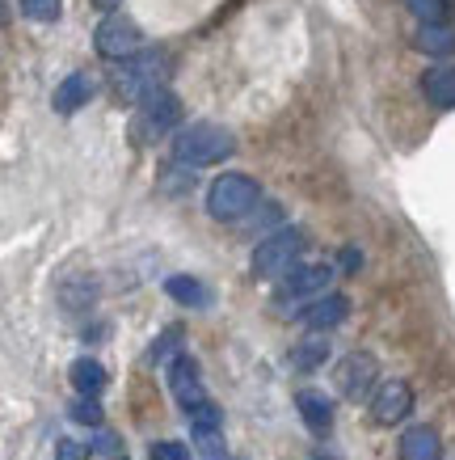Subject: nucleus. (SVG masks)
I'll return each mask as SVG.
<instances>
[{
	"label": "nucleus",
	"instance_id": "f257e3e1",
	"mask_svg": "<svg viewBox=\"0 0 455 460\" xmlns=\"http://www.w3.org/2000/svg\"><path fill=\"white\" fill-rule=\"evenodd\" d=\"M169 389L178 397L190 431H223V410L211 402V393L203 389L198 363H194L190 355H178V359L169 363Z\"/></svg>",
	"mask_w": 455,
	"mask_h": 460
},
{
	"label": "nucleus",
	"instance_id": "f03ea898",
	"mask_svg": "<svg viewBox=\"0 0 455 460\" xmlns=\"http://www.w3.org/2000/svg\"><path fill=\"white\" fill-rule=\"evenodd\" d=\"M236 153V140L228 127L215 123H190L173 136V161L181 169H203V165H220L223 156Z\"/></svg>",
	"mask_w": 455,
	"mask_h": 460
},
{
	"label": "nucleus",
	"instance_id": "7ed1b4c3",
	"mask_svg": "<svg viewBox=\"0 0 455 460\" xmlns=\"http://www.w3.org/2000/svg\"><path fill=\"white\" fill-rule=\"evenodd\" d=\"M262 203V186L249 173H220L207 190V211L215 220H245Z\"/></svg>",
	"mask_w": 455,
	"mask_h": 460
},
{
	"label": "nucleus",
	"instance_id": "20e7f679",
	"mask_svg": "<svg viewBox=\"0 0 455 460\" xmlns=\"http://www.w3.org/2000/svg\"><path fill=\"white\" fill-rule=\"evenodd\" d=\"M303 245H308V233H303V228H278V233H270V237L258 241V250H253V262H249V270H253L258 279L287 275L291 266H300Z\"/></svg>",
	"mask_w": 455,
	"mask_h": 460
},
{
	"label": "nucleus",
	"instance_id": "39448f33",
	"mask_svg": "<svg viewBox=\"0 0 455 460\" xmlns=\"http://www.w3.org/2000/svg\"><path fill=\"white\" fill-rule=\"evenodd\" d=\"M165 68H169L165 51H139L136 59H127L123 68L114 72V93H118L123 102H144L148 93L161 89Z\"/></svg>",
	"mask_w": 455,
	"mask_h": 460
},
{
	"label": "nucleus",
	"instance_id": "423d86ee",
	"mask_svg": "<svg viewBox=\"0 0 455 460\" xmlns=\"http://www.w3.org/2000/svg\"><path fill=\"white\" fill-rule=\"evenodd\" d=\"M178 123H181V102L169 89H156V93H148V98L139 102L136 119H131V136L139 144H152V140H161V136H169Z\"/></svg>",
	"mask_w": 455,
	"mask_h": 460
},
{
	"label": "nucleus",
	"instance_id": "0eeeda50",
	"mask_svg": "<svg viewBox=\"0 0 455 460\" xmlns=\"http://www.w3.org/2000/svg\"><path fill=\"white\" fill-rule=\"evenodd\" d=\"M139 42H144V34H139V26L127 13L101 17L97 30H93V47H97V56L101 59H118V64H127V59L139 56Z\"/></svg>",
	"mask_w": 455,
	"mask_h": 460
},
{
	"label": "nucleus",
	"instance_id": "6e6552de",
	"mask_svg": "<svg viewBox=\"0 0 455 460\" xmlns=\"http://www.w3.org/2000/svg\"><path fill=\"white\" fill-rule=\"evenodd\" d=\"M375 376H380V363H375V355H367V350H354V355H346L342 363H337V393H342L346 402H363V397H375Z\"/></svg>",
	"mask_w": 455,
	"mask_h": 460
},
{
	"label": "nucleus",
	"instance_id": "1a4fd4ad",
	"mask_svg": "<svg viewBox=\"0 0 455 460\" xmlns=\"http://www.w3.org/2000/svg\"><path fill=\"white\" fill-rule=\"evenodd\" d=\"M333 279V266L329 262H300L291 266L283 283L275 288V305H291V300H303V296H325Z\"/></svg>",
	"mask_w": 455,
	"mask_h": 460
},
{
	"label": "nucleus",
	"instance_id": "9d476101",
	"mask_svg": "<svg viewBox=\"0 0 455 460\" xmlns=\"http://www.w3.org/2000/svg\"><path fill=\"white\" fill-rule=\"evenodd\" d=\"M409 410H414V389L405 385V380H384L372 397V419L380 427H397V422L409 419Z\"/></svg>",
	"mask_w": 455,
	"mask_h": 460
},
{
	"label": "nucleus",
	"instance_id": "9b49d317",
	"mask_svg": "<svg viewBox=\"0 0 455 460\" xmlns=\"http://www.w3.org/2000/svg\"><path fill=\"white\" fill-rule=\"evenodd\" d=\"M346 317H350V300H346L342 292H325V296H317L312 305H303L300 313H295V321H303L312 334H329L333 325H342Z\"/></svg>",
	"mask_w": 455,
	"mask_h": 460
},
{
	"label": "nucleus",
	"instance_id": "f8f14e48",
	"mask_svg": "<svg viewBox=\"0 0 455 460\" xmlns=\"http://www.w3.org/2000/svg\"><path fill=\"white\" fill-rule=\"evenodd\" d=\"M295 410H300L303 427L312 435H329L333 427V402L320 389H300L295 393Z\"/></svg>",
	"mask_w": 455,
	"mask_h": 460
},
{
	"label": "nucleus",
	"instance_id": "ddd939ff",
	"mask_svg": "<svg viewBox=\"0 0 455 460\" xmlns=\"http://www.w3.org/2000/svg\"><path fill=\"white\" fill-rule=\"evenodd\" d=\"M397 456L400 460H442V439L434 427H409V431L400 435V444H397Z\"/></svg>",
	"mask_w": 455,
	"mask_h": 460
},
{
	"label": "nucleus",
	"instance_id": "4468645a",
	"mask_svg": "<svg viewBox=\"0 0 455 460\" xmlns=\"http://www.w3.org/2000/svg\"><path fill=\"white\" fill-rule=\"evenodd\" d=\"M68 380H72V389H76V397H101V393H106V385H110L106 367H101L97 359H89V355H81V359L72 363Z\"/></svg>",
	"mask_w": 455,
	"mask_h": 460
},
{
	"label": "nucleus",
	"instance_id": "2eb2a0df",
	"mask_svg": "<svg viewBox=\"0 0 455 460\" xmlns=\"http://www.w3.org/2000/svg\"><path fill=\"white\" fill-rule=\"evenodd\" d=\"M93 98V76L89 72H72V76H64V81L56 84V111L59 114H76L84 106V102Z\"/></svg>",
	"mask_w": 455,
	"mask_h": 460
},
{
	"label": "nucleus",
	"instance_id": "dca6fc26",
	"mask_svg": "<svg viewBox=\"0 0 455 460\" xmlns=\"http://www.w3.org/2000/svg\"><path fill=\"white\" fill-rule=\"evenodd\" d=\"M165 292L186 308H211L215 305V292H211L203 279H194V275H169L165 279Z\"/></svg>",
	"mask_w": 455,
	"mask_h": 460
},
{
	"label": "nucleus",
	"instance_id": "f3484780",
	"mask_svg": "<svg viewBox=\"0 0 455 460\" xmlns=\"http://www.w3.org/2000/svg\"><path fill=\"white\" fill-rule=\"evenodd\" d=\"M422 93H426L430 106L451 111L455 106V64H447V68H430L426 76H422Z\"/></svg>",
	"mask_w": 455,
	"mask_h": 460
},
{
	"label": "nucleus",
	"instance_id": "a211bd4d",
	"mask_svg": "<svg viewBox=\"0 0 455 460\" xmlns=\"http://www.w3.org/2000/svg\"><path fill=\"white\" fill-rule=\"evenodd\" d=\"M325 359H329V338L325 334H308L291 347V367L295 372H317V367H325Z\"/></svg>",
	"mask_w": 455,
	"mask_h": 460
},
{
	"label": "nucleus",
	"instance_id": "6ab92c4d",
	"mask_svg": "<svg viewBox=\"0 0 455 460\" xmlns=\"http://www.w3.org/2000/svg\"><path fill=\"white\" fill-rule=\"evenodd\" d=\"M417 47H422L426 56H451V51H455V26H451V22L417 26Z\"/></svg>",
	"mask_w": 455,
	"mask_h": 460
},
{
	"label": "nucleus",
	"instance_id": "aec40b11",
	"mask_svg": "<svg viewBox=\"0 0 455 460\" xmlns=\"http://www.w3.org/2000/svg\"><path fill=\"white\" fill-rule=\"evenodd\" d=\"M181 325H169L165 334L156 338V342H152V350H148V363H173L178 359V355H186V350H181Z\"/></svg>",
	"mask_w": 455,
	"mask_h": 460
},
{
	"label": "nucleus",
	"instance_id": "412c9836",
	"mask_svg": "<svg viewBox=\"0 0 455 460\" xmlns=\"http://www.w3.org/2000/svg\"><path fill=\"white\" fill-rule=\"evenodd\" d=\"M68 419L81 422V427H101V422H106V410H101L97 397H76V402L68 405Z\"/></svg>",
	"mask_w": 455,
	"mask_h": 460
},
{
	"label": "nucleus",
	"instance_id": "4be33fe9",
	"mask_svg": "<svg viewBox=\"0 0 455 460\" xmlns=\"http://www.w3.org/2000/svg\"><path fill=\"white\" fill-rule=\"evenodd\" d=\"M405 4H409V13H414L422 26L447 22V9H451V0H405Z\"/></svg>",
	"mask_w": 455,
	"mask_h": 460
},
{
	"label": "nucleus",
	"instance_id": "5701e85b",
	"mask_svg": "<svg viewBox=\"0 0 455 460\" xmlns=\"http://www.w3.org/2000/svg\"><path fill=\"white\" fill-rule=\"evenodd\" d=\"M64 13V0H22V17L30 22H59Z\"/></svg>",
	"mask_w": 455,
	"mask_h": 460
},
{
	"label": "nucleus",
	"instance_id": "b1692460",
	"mask_svg": "<svg viewBox=\"0 0 455 460\" xmlns=\"http://www.w3.org/2000/svg\"><path fill=\"white\" fill-rule=\"evenodd\" d=\"M194 447L203 452V460H228L223 431H194Z\"/></svg>",
	"mask_w": 455,
	"mask_h": 460
},
{
	"label": "nucleus",
	"instance_id": "393cba45",
	"mask_svg": "<svg viewBox=\"0 0 455 460\" xmlns=\"http://www.w3.org/2000/svg\"><path fill=\"white\" fill-rule=\"evenodd\" d=\"M148 460H194L190 444H181V439H156L148 447Z\"/></svg>",
	"mask_w": 455,
	"mask_h": 460
},
{
	"label": "nucleus",
	"instance_id": "a878e982",
	"mask_svg": "<svg viewBox=\"0 0 455 460\" xmlns=\"http://www.w3.org/2000/svg\"><path fill=\"white\" fill-rule=\"evenodd\" d=\"M56 460H89V444H76L68 435L56 439Z\"/></svg>",
	"mask_w": 455,
	"mask_h": 460
},
{
	"label": "nucleus",
	"instance_id": "bb28decb",
	"mask_svg": "<svg viewBox=\"0 0 455 460\" xmlns=\"http://www.w3.org/2000/svg\"><path fill=\"white\" fill-rule=\"evenodd\" d=\"M359 266H363V250L346 245V250H342V270H359Z\"/></svg>",
	"mask_w": 455,
	"mask_h": 460
},
{
	"label": "nucleus",
	"instance_id": "cd10ccee",
	"mask_svg": "<svg viewBox=\"0 0 455 460\" xmlns=\"http://www.w3.org/2000/svg\"><path fill=\"white\" fill-rule=\"evenodd\" d=\"M114 447H118L114 435H97V452H114Z\"/></svg>",
	"mask_w": 455,
	"mask_h": 460
},
{
	"label": "nucleus",
	"instance_id": "c85d7f7f",
	"mask_svg": "<svg viewBox=\"0 0 455 460\" xmlns=\"http://www.w3.org/2000/svg\"><path fill=\"white\" fill-rule=\"evenodd\" d=\"M97 9H101V13L110 17V13H118V4H123V0H93Z\"/></svg>",
	"mask_w": 455,
	"mask_h": 460
},
{
	"label": "nucleus",
	"instance_id": "c756f323",
	"mask_svg": "<svg viewBox=\"0 0 455 460\" xmlns=\"http://www.w3.org/2000/svg\"><path fill=\"white\" fill-rule=\"evenodd\" d=\"M317 460H337V456H329V452H317Z\"/></svg>",
	"mask_w": 455,
	"mask_h": 460
}]
</instances>
